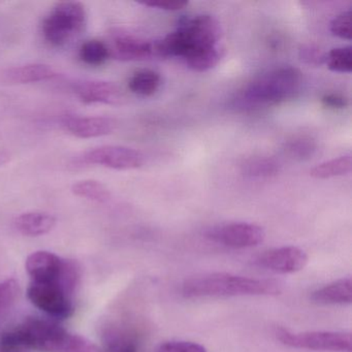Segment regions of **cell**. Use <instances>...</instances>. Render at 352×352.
Instances as JSON below:
<instances>
[{
  "label": "cell",
  "instance_id": "6da1fadb",
  "mask_svg": "<svg viewBox=\"0 0 352 352\" xmlns=\"http://www.w3.org/2000/svg\"><path fill=\"white\" fill-rule=\"evenodd\" d=\"M221 26L211 15H197L181 22L175 32L157 40L158 58L180 57L189 69L210 71L221 60Z\"/></svg>",
  "mask_w": 352,
  "mask_h": 352
},
{
  "label": "cell",
  "instance_id": "7a4b0ae2",
  "mask_svg": "<svg viewBox=\"0 0 352 352\" xmlns=\"http://www.w3.org/2000/svg\"><path fill=\"white\" fill-rule=\"evenodd\" d=\"M281 292V285L275 280L256 279L230 273L195 276L187 279L182 285V294L187 298L277 296Z\"/></svg>",
  "mask_w": 352,
  "mask_h": 352
},
{
  "label": "cell",
  "instance_id": "3957f363",
  "mask_svg": "<svg viewBox=\"0 0 352 352\" xmlns=\"http://www.w3.org/2000/svg\"><path fill=\"white\" fill-rule=\"evenodd\" d=\"M300 69L282 67L263 74L245 86L234 100L241 110H258L296 98L302 88Z\"/></svg>",
  "mask_w": 352,
  "mask_h": 352
},
{
  "label": "cell",
  "instance_id": "277c9868",
  "mask_svg": "<svg viewBox=\"0 0 352 352\" xmlns=\"http://www.w3.org/2000/svg\"><path fill=\"white\" fill-rule=\"evenodd\" d=\"M3 337L30 351L65 352L73 335L54 321L30 317Z\"/></svg>",
  "mask_w": 352,
  "mask_h": 352
},
{
  "label": "cell",
  "instance_id": "5b68a950",
  "mask_svg": "<svg viewBox=\"0 0 352 352\" xmlns=\"http://www.w3.org/2000/svg\"><path fill=\"white\" fill-rule=\"evenodd\" d=\"M86 22L87 14L82 3L63 1L57 3L45 18L43 36L52 46H65L82 34Z\"/></svg>",
  "mask_w": 352,
  "mask_h": 352
},
{
  "label": "cell",
  "instance_id": "8992f818",
  "mask_svg": "<svg viewBox=\"0 0 352 352\" xmlns=\"http://www.w3.org/2000/svg\"><path fill=\"white\" fill-rule=\"evenodd\" d=\"M26 271L32 282H58L73 294L80 281L77 263L49 251H36L26 259Z\"/></svg>",
  "mask_w": 352,
  "mask_h": 352
},
{
  "label": "cell",
  "instance_id": "52a82bcc",
  "mask_svg": "<svg viewBox=\"0 0 352 352\" xmlns=\"http://www.w3.org/2000/svg\"><path fill=\"white\" fill-rule=\"evenodd\" d=\"M277 339L284 345L298 349L316 351L351 352V335L342 331H304L292 333L285 329L277 331Z\"/></svg>",
  "mask_w": 352,
  "mask_h": 352
},
{
  "label": "cell",
  "instance_id": "ba28073f",
  "mask_svg": "<svg viewBox=\"0 0 352 352\" xmlns=\"http://www.w3.org/2000/svg\"><path fill=\"white\" fill-rule=\"evenodd\" d=\"M28 296L36 308L56 318H69L75 310L72 294L58 282H32Z\"/></svg>",
  "mask_w": 352,
  "mask_h": 352
},
{
  "label": "cell",
  "instance_id": "9c48e42d",
  "mask_svg": "<svg viewBox=\"0 0 352 352\" xmlns=\"http://www.w3.org/2000/svg\"><path fill=\"white\" fill-rule=\"evenodd\" d=\"M145 162L143 153L125 146L106 145L94 148L78 158L80 164H98L118 170L141 168Z\"/></svg>",
  "mask_w": 352,
  "mask_h": 352
},
{
  "label": "cell",
  "instance_id": "30bf717a",
  "mask_svg": "<svg viewBox=\"0 0 352 352\" xmlns=\"http://www.w3.org/2000/svg\"><path fill=\"white\" fill-rule=\"evenodd\" d=\"M207 238L230 248H251L265 241V232L261 226L250 222H230L208 230Z\"/></svg>",
  "mask_w": 352,
  "mask_h": 352
},
{
  "label": "cell",
  "instance_id": "8fae6325",
  "mask_svg": "<svg viewBox=\"0 0 352 352\" xmlns=\"http://www.w3.org/2000/svg\"><path fill=\"white\" fill-rule=\"evenodd\" d=\"M257 265L278 274H294L302 271L308 263V255L296 246L279 247L259 255Z\"/></svg>",
  "mask_w": 352,
  "mask_h": 352
},
{
  "label": "cell",
  "instance_id": "7c38bea8",
  "mask_svg": "<svg viewBox=\"0 0 352 352\" xmlns=\"http://www.w3.org/2000/svg\"><path fill=\"white\" fill-rule=\"evenodd\" d=\"M109 51L111 56L120 61L145 60L154 57L157 58L156 40H145L125 32L115 34Z\"/></svg>",
  "mask_w": 352,
  "mask_h": 352
},
{
  "label": "cell",
  "instance_id": "4fadbf2b",
  "mask_svg": "<svg viewBox=\"0 0 352 352\" xmlns=\"http://www.w3.org/2000/svg\"><path fill=\"white\" fill-rule=\"evenodd\" d=\"M74 91L84 104H104L120 106L125 102V96L121 88L112 82L84 81L77 83Z\"/></svg>",
  "mask_w": 352,
  "mask_h": 352
},
{
  "label": "cell",
  "instance_id": "5bb4252c",
  "mask_svg": "<svg viewBox=\"0 0 352 352\" xmlns=\"http://www.w3.org/2000/svg\"><path fill=\"white\" fill-rule=\"evenodd\" d=\"M63 126L72 135L81 139L104 137L116 129V121L109 117H67Z\"/></svg>",
  "mask_w": 352,
  "mask_h": 352
},
{
  "label": "cell",
  "instance_id": "9a60e30c",
  "mask_svg": "<svg viewBox=\"0 0 352 352\" xmlns=\"http://www.w3.org/2000/svg\"><path fill=\"white\" fill-rule=\"evenodd\" d=\"M102 343L108 352H138L139 340L131 329L121 325H109L102 331Z\"/></svg>",
  "mask_w": 352,
  "mask_h": 352
},
{
  "label": "cell",
  "instance_id": "2e32d148",
  "mask_svg": "<svg viewBox=\"0 0 352 352\" xmlns=\"http://www.w3.org/2000/svg\"><path fill=\"white\" fill-rule=\"evenodd\" d=\"M311 300L320 305H349L352 302L351 278L342 279L327 284L312 292Z\"/></svg>",
  "mask_w": 352,
  "mask_h": 352
},
{
  "label": "cell",
  "instance_id": "e0dca14e",
  "mask_svg": "<svg viewBox=\"0 0 352 352\" xmlns=\"http://www.w3.org/2000/svg\"><path fill=\"white\" fill-rule=\"evenodd\" d=\"M56 226V218L44 212H28L18 216L15 226L22 234L40 236L48 234Z\"/></svg>",
  "mask_w": 352,
  "mask_h": 352
},
{
  "label": "cell",
  "instance_id": "ac0fdd59",
  "mask_svg": "<svg viewBox=\"0 0 352 352\" xmlns=\"http://www.w3.org/2000/svg\"><path fill=\"white\" fill-rule=\"evenodd\" d=\"M58 76L50 65L42 63L21 65L8 69L6 78L13 83L30 84L54 79Z\"/></svg>",
  "mask_w": 352,
  "mask_h": 352
},
{
  "label": "cell",
  "instance_id": "d6986e66",
  "mask_svg": "<svg viewBox=\"0 0 352 352\" xmlns=\"http://www.w3.org/2000/svg\"><path fill=\"white\" fill-rule=\"evenodd\" d=\"M162 82V76L157 72L141 69L131 76L129 81V88L133 94L147 98L158 91Z\"/></svg>",
  "mask_w": 352,
  "mask_h": 352
},
{
  "label": "cell",
  "instance_id": "ffe728a7",
  "mask_svg": "<svg viewBox=\"0 0 352 352\" xmlns=\"http://www.w3.org/2000/svg\"><path fill=\"white\" fill-rule=\"evenodd\" d=\"M352 170L351 154L339 156L321 162L310 170L311 177L315 179H331L349 175Z\"/></svg>",
  "mask_w": 352,
  "mask_h": 352
},
{
  "label": "cell",
  "instance_id": "44dd1931",
  "mask_svg": "<svg viewBox=\"0 0 352 352\" xmlns=\"http://www.w3.org/2000/svg\"><path fill=\"white\" fill-rule=\"evenodd\" d=\"M72 191L77 197L100 204L107 203L111 197L109 189L96 180L79 181L73 185Z\"/></svg>",
  "mask_w": 352,
  "mask_h": 352
},
{
  "label": "cell",
  "instance_id": "7402d4cb",
  "mask_svg": "<svg viewBox=\"0 0 352 352\" xmlns=\"http://www.w3.org/2000/svg\"><path fill=\"white\" fill-rule=\"evenodd\" d=\"M79 55L80 59L85 65L98 67L108 60L110 57V51L104 43L98 40H90L82 45Z\"/></svg>",
  "mask_w": 352,
  "mask_h": 352
},
{
  "label": "cell",
  "instance_id": "603a6c76",
  "mask_svg": "<svg viewBox=\"0 0 352 352\" xmlns=\"http://www.w3.org/2000/svg\"><path fill=\"white\" fill-rule=\"evenodd\" d=\"M327 67L335 73L349 74L352 71V48L350 46L337 47L327 53Z\"/></svg>",
  "mask_w": 352,
  "mask_h": 352
},
{
  "label": "cell",
  "instance_id": "cb8c5ba5",
  "mask_svg": "<svg viewBox=\"0 0 352 352\" xmlns=\"http://www.w3.org/2000/svg\"><path fill=\"white\" fill-rule=\"evenodd\" d=\"M245 173L255 178H267L279 172V164L272 158L258 157L249 160L244 166Z\"/></svg>",
  "mask_w": 352,
  "mask_h": 352
},
{
  "label": "cell",
  "instance_id": "d4e9b609",
  "mask_svg": "<svg viewBox=\"0 0 352 352\" xmlns=\"http://www.w3.org/2000/svg\"><path fill=\"white\" fill-rule=\"evenodd\" d=\"M19 292V284L15 279L0 282V315L12 308L17 300Z\"/></svg>",
  "mask_w": 352,
  "mask_h": 352
},
{
  "label": "cell",
  "instance_id": "484cf974",
  "mask_svg": "<svg viewBox=\"0 0 352 352\" xmlns=\"http://www.w3.org/2000/svg\"><path fill=\"white\" fill-rule=\"evenodd\" d=\"M331 34L342 40L350 41L352 38L351 11L343 12L333 18L329 25Z\"/></svg>",
  "mask_w": 352,
  "mask_h": 352
},
{
  "label": "cell",
  "instance_id": "4316f807",
  "mask_svg": "<svg viewBox=\"0 0 352 352\" xmlns=\"http://www.w3.org/2000/svg\"><path fill=\"white\" fill-rule=\"evenodd\" d=\"M298 57L302 63L311 67H319L327 60V53L316 45H302L298 51Z\"/></svg>",
  "mask_w": 352,
  "mask_h": 352
},
{
  "label": "cell",
  "instance_id": "83f0119b",
  "mask_svg": "<svg viewBox=\"0 0 352 352\" xmlns=\"http://www.w3.org/2000/svg\"><path fill=\"white\" fill-rule=\"evenodd\" d=\"M287 151L292 157L304 160L313 155L315 151V144L311 140L300 138L288 144Z\"/></svg>",
  "mask_w": 352,
  "mask_h": 352
},
{
  "label": "cell",
  "instance_id": "f1b7e54d",
  "mask_svg": "<svg viewBox=\"0 0 352 352\" xmlns=\"http://www.w3.org/2000/svg\"><path fill=\"white\" fill-rule=\"evenodd\" d=\"M156 352H208L201 344L188 341H170L162 344Z\"/></svg>",
  "mask_w": 352,
  "mask_h": 352
},
{
  "label": "cell",
  "instance_id": "f546056e",
  "mask_svg": "<svg viewBox=\"0 0 352 352\" xmlns=\"http://www.w3.org/2000/svg\"><path fill=\"white\" fill-rule=\"evenodd\" d=\"M141 5L146 7L156 8V9L164 10V11H180L184 9L188 3L185 0H150L143 1Z\"/></svg>",
  "mask_w": 352,
  "mask_h": 352
},
{
  "label": "cell",
  "instance_id": "4dcf8cb0",
  "mask_svg": "<svg viewBox=\"0 0 352 352\" xmlns=\"http://www.w3.org/2000/svg\"><path fill=\"white\" fill-rule=\"evenodd\" d=\"M65 352H102L96 344L81 336L73 335L69 347Z\"/></svg>",
  "mask_w": 352,
  "mask_h": 352
},
{
  "label": "cell",
  "instance_id": "1f68e13d",
  "mask_svg": "<svg viewBox=\"0 0 352 352\" xmlns=\"http://www.w3.org/2000/svg\"><path fill=\"white\" fill-rule=\"evenodd\" d=\"M321 102L325 108L345 109L348 106V100L345 96L338 94H327L321 98Z\"/></svg>",
  "mask_w": 352,
  "mask_h": 352
},
{
  "label": "cell",
  "instance_id": "d6a6232c",
  "mask_svg": "<svg viewBox=\"0 0 352 352\" xmlns=\"http://www.w3.org/2000/svg\"><path fill=\"white\" fill-rule=\"evenodd\" d=\"M0 352H30V350L1 337L0 338Z\"/></svg>",
  "mask_w": 352,
  "mask_h": 352
},
{
  "label": "cell",
  "instance_id": "836d02e7",
  "mask_svg": "<svg viewBox=\"0 0 352 352\" xmlns=\"http://www.w3.org/2000/svg\"><path fill=\"white\" fill-rule=\"evenodd\" d=\"M10 160H11V155H10L9 152L0 151V166L8 164Z\"/></svg>",
  "mask_w": 352,
  "mask_h": 352
}]
</instances>
